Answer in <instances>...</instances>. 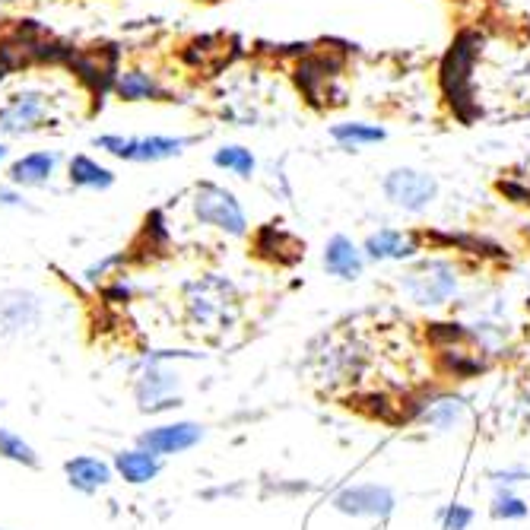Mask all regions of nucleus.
<instances>
[{"label":"nucleus","mask_w":530,"mask_h":530,"mask_svg":"<svg viewBox=\"0 0 530 530\" xmlns=\"http://www.w3.org/2000/svg\"><path fill=\"white\" fill-rule=\"evenodd\" d=\"M0 530H4V527H0Z\"/></svg>","instance_id":"nucleus-24"},{"label":"nucleus","mask_w":530,"mask_h":530,"mask_svg":"<svg viewBox=\"0 0 530 530\" xmlns=\"http://www.w3.org/2000/svg\"><path fill=\"white\" fill-rule=\"evenodd\" d=\"M381 191L391 200L397 210L404 213H423L435 204L438 197V181L435 175L429 172H419V169H410V166H400V169H391L381 181Z\"/></svg>","instance_id":"nucleus-4"},{"label":"nucleus","mask_w":530,"mask_h":530,"mask_svg":"<svg viewBox=\"0 0 530 530\" xmlns=\"http://www.w3.org/2000/svg\"><path fill=\"white\" fill-rule=\"evenodd\" d=\"M324 270L340 280H359L365 270V254L353 239L334 235V239L324 245Z\"/></svg>","instance_id":"nucleus-12"},{"label":"nucleus","mask_w":530,"mask_h":530,"mask_svg":"<svg viewBox=\"0 0 530 530\" xmlns=\"http://www.w3.org/2000/svg\"><path fill=\"white\" fill-rule=\"evenodd\" d=\"M64 473H67V483L73 489L86 492V496H93V492L105 489L108 483L115 480V467L102 461V458H93V454H80V458H70L64 464Z\"/></svg>","instance_id":"nucleus-11"},{"label":"nucleus","mask_w":530,"mask_h":530,"mask_svg":"<svg viewBox=\"0 0 530 530\" xmlns=\"http://www.w3.org/2000/svg\"><path fill=\"white\" fill-rule=\"evenodd\" d=\"M404 292L416 305H445L458 292V270L448 261H423L404 277Z\"/></svg>","instance_id":"nucleus-5"},{"label":"nucleus","mask_w":530,"mask_h":530,"mask_svg":"<svg viewBox=\"0 0 530 530\" xmlns=\"http://www.w3.org/2000/svg\"><path fill=\"white\" fill-rule=\"evenodd\" d=\"M112 93H115L118 102H127V105H137V102H175L172 89L146 67H121L115 73Z\"/></svg>","instance_id":"nucleus-6"},{"label":"nucleus","mask_w":530,"mask_h":530,"mask_svg":"<svg viewBox=\"0 0 530 530\" xmlns=\"http://www.w3.org/2000/svg\"><path fill=\"white\" fill-rule=\"evenodd\" d=\"M0 458L23 464V467H39V454H35V448L23 435H16L10 429H0Z\"/></svg>","instance_id":"nucleus-18"},{"label":"nucleus","mask_w":530,"mask_h":530,"mask_svg":"<svg viewBox=\"0 0 530 530\" xmlns=\"http://www.w3.org/2000/svg\"><path fill=\"white\" fill-rule=\"evenodd\" d=\"M470 521H473V511H470L467 505H448V508L442 511L445 530H467Z\"/></svg>","instance_id":"nucleus-21"},{"label":"nucleus","mask_w":530,"mask_h":530,"mask_svg":"<svg viewBox=\"0 0 530 530\" xmlns=\"http://www.w3.org/2000/svg\"><path fill=\"white\" fill-rule=\"evenodd\" d=\"M331 137H334L340 146H346V150H359V146L381 143L388 134H385V127L369 124V121H343V124H334V127H331Z\"/></svg>","instance_id":"nucleus-17"},{"label":"nucleus","mask_w":530,"mask_h":530,"mask_svg":"<svg viewBox=\"0 0 530 530\" xmlns=\"http://www.w3.org/2000/svg\"><path fill=\"white\" fill-rule=\"evenodd\" d=\"M362 254L372 261H413L419 254V239L413 232L385 226V229H378L365 239Z\"/></svg>","instance_id":"nucleus-10"},{"label":"nucleus","mask_w":530,"mask_h":530,"mask_svg":"<svg viewBox=\"0 0 530 530\" xmlns=\"http://www.w3.org/2000/svg\"><path fill=\"white\" fill-rule=\"evenodd\" d=\"M334 508L350 518H388L394 511V492L378 483L350 486L334 499Z\"/></svg>","instance_id":"nucleus-7"},{"label":"nucleus","mask_w":530,"mask_h":530,"mask_svg":"<svg viewBox=\"0 0 530 530\" xmlns=\"http://www.w3.org/2000/svg\"><path fill=\"white\" fill-rule=\"evenodd\" d=\"M115 470H118V477L127 480L131 486H143V483L156 480V473H159V458H156V454L146 451V448L118 451V454H115Z\"/></svg>","instance_id":"nucleus-15"},{"label":"nucleus","mask_w":530,"mask_h":530,"mask_svg":"<svg viewBox=\"0 0 530 530\" xmlns=\"http://www.w3.org/2000/svg\"><path fill=\"white\" fill-rule=\"evenodd\" d=\"M0 207H23V191L13 185H0Z\"/></svg>","instance_id":"nucleus-22"},{"label":"nucleus","mask_w":530,"mask_h":530,"mask_svg":"<svg viewBox=\"0 0 530 530\" xmlns=\"http://www.w3.org/2000/svg\"><path fill=\"white\" fill-rule=\"evenodd\" d=\"M39 299L26 289H7L0 292V324L7 331H26V327L39 324Z\"/></svg>","instance_id":"nucleus-14"},{"label":"nucleus","mask_w":530,"mask_h":530,"mask_svg":"<svg viewBox=\"0 0 530 530\" xmlns=\"http://www.w3.org/2000/svg\"><path fill=\"white\" fill-rule=\"evenodd\" d=\"M191 216L200 226L232 235V239L248 235V213L242 207V200L235 197L226 185H216V181H200V185L194 188Z\"/></svg>","instance_id":"nucleus-3"},{"label":"nucleus","mask_w":530,"mask_h":530,"mask_svg":"<svg viewBox=\"0 0 530 530\" xmlns=\"http://www.w3.org/2000/svg\"><path fill=\"white\" fill-rule=\"evenodd\" d=\"M61 166V153L54 150H29L23 156H16L7 169V185L13 188H45L51 185V178L58 175Z\"/></svg>","instance_id":"nucleus-8"},{"label":"nucleus","mask_w":530,"mask_h":530,"mask_svg":"<svg viewBox=\"0 0 530 530\" xmlns=\"http://www.w3.org/2000/svg\"><path fill=\"white\" fill-rule=\"evenodd\" d=\"M197 137H181V134H140V137H124V134H96L93 146L99 153L112 156L118 162H137V166H156V162H169L185 156Z\"/></svg>","instance_id":"nucleus-1"},{"label":"nucleus","mask_w":530,"mask_h":530,"mask_svg":"<svg viewBox=\"0 0 530 530\" xmlns=\"http://www.w3.org/2000/svg\"><path fill=\"white\" fill-rule=\"evenodd\" d=\"M464 416V404H461V400H454V397H442V400H438V404H432L429 410H426V423L429 426H435V429H451L454 423H458V419Z\"/></svg>","instance_id":"nucleus-19"},{"label":"nucleus","mask_w":530,"mask_h":530,"mask_svg":"<svg viewBox=\"0 0 530 530\" xmlns=\"http://www.w3.org/2000/svg\"><path fill=\"white\" fill-rule=\"evenodd\" d=\"M54 121V99L42 86H20L0 102V137H32Z\"/></svg>","instance_id":"nucleus-2"},{"label":"nucleus","mask_w":530,"mask_h":530,"mask_svg":"<svg viewBox=\"0 0 530 530\" xmlns=\"http://www.w3.org/2000/svg\"><path fill=\"white\" fill-rule=\"evenodd\" d=\"M527 502L518 499V496H511V492H496V499H492V518L496 521H518L527 515Z\"/></svg>","instance_id":"nucleus-20"},{"label":"nucleus","mask_w":530,"mask_h":530,"mask_svg":"<svg viewBox=\"0 0 530 530\" xmlns=\"http://www.w3.org/2000/svg\"><path fill=\"white\" fill-rule=\"evenodd\" d=\"M200 438H204V426L197 423H166V426H156L150 432H143L137 438V445L146 448L156 458H166V454H181L194 448Z\"/></svg>","instance_id":"nucleus-9"},{"label":"nucleus","mask_w":530,"mask_h":530,"mask_svg":"<svg viewBox=\"0 0 530 530\" xmlns=\"http://www.w3.org/2000/svg\"><path fill=\"white\" fill-rule=\"evenodd\" d=\"M7 156H10V146H7L4 140H0V166H4V162H7Z\"/></svg>","instance_id":"nucleus-23"},{"label":"nucleus","mask_w":530,"mask_h":530,"mask_svg":"<svg viewBox=\"0 0 530 530\" xmlns=\"http://www.w3.org/2000/svg\"><path fill=\"white\" fill-rule=\"evenodd\" d=\"M67 181L70 188H80V191H108L115 188L118 175L89 153H73L67 159Z\"/></svg>","instance_id":"nucleus-13"},{"label":"nucleus","mask_w":530,"mask_h":530,"mask_svg":"<svg viewBox=\"0 0 530 530\" xmlns=\"http://www.w3.org/2000/svg\"><path fill=\"white\" fill-rule=\"evenodd\" d=\"M213 166L248 181L254 172H258V159H254V153L248 150V146L226 143V146H219V150H213Z\"/></svg>","instance_id":"nucleus-16"}]
</instances>
